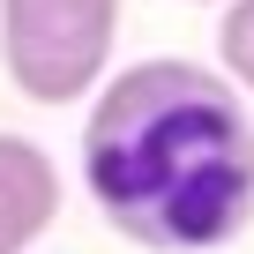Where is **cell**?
<instances>
[{
  "label": "cell",
  "mask_w": 254,
  "mask_h": 254,
  "mask_svg": "<svg viewBox=\"0 0 254 254\" xmlns=\"http://www.w3.org/2000/svg\"><path fill=\"white\" fill-rule=\"evenodd\" d=\"M82 187L150 254H217L254 224V120L224 67L150 53L90 90Z\"/></svg>",
  "instance_id": "1"
},
{
  "label": "cell",
  "mask_w": 254,
  "mask_h": 254,
  "mask_svg": "<svg viewBox=\"0 0 254 254\" xmlns=\"http://www.w3.org/2000/svg\"><path fill=\"white\" fill-rule=\"evenodd\" d=\"M120 0H0V67L30 105H82L112 75Z\"/></svg>",
  "instance_id": "2"
},
{
  "label": "cell",
  "mask_w": 254,
  "mask_h": 254,
  "mask_svg": "<svg viewBox=\"0 0 254 254\" xmlns=\"http://www.w3.org/2000/svg\"><path fill=\"white\" fill-rule=\"evenodd\" d=\"M60 217V165L30 135H0V254H30Z\"/></svg>",
  "instance_id": "3"
},
{
  "label": "cell",
  "mask_w": 254,
  "mask_h": 254,
  "mask_svg": "<svg viewBox=\"0 0 254 254\" xmlns=\"http://www.w3.org/2000/svg\"><path fill=\"white\" fill-rule=\"evenodd\" d=\"M217 67L254 97V0H224V15H217Z\"/></svg>",
  "instance_id": "4"
},
{
  "label": "cell",
  "mask_w": 254,
  "mask_h": 254,
  "mask_svg": "<svg viewBox=\"0 0 254 254\" xmlns=\"http://www.w3.org/2000/svg\"><path fill=\"white\" fill-rule=\"evenodd\" d=\"M194 8H224V0H194Z\"/></svg>",
  "instance_id": "5"
}]
</instances>
